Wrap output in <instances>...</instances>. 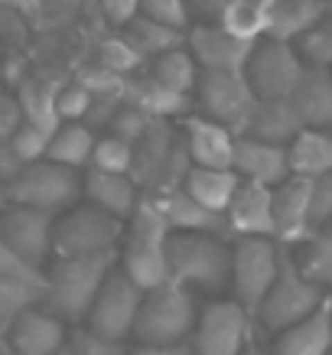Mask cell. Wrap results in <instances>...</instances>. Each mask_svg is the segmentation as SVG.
Returning <instances> with one entry per match:
<instances>
[{
	"label": "cell",
	"mask_w": 332,
	"mask_h": 355,
	"mask_svg": "<svg viewBox=\"0 0 332 355\" xmlns=\"http://www.w3.org/2000/svg\"><path fill=\"white\" fill-rule=\"evenodd\" d=\"M118 268V251L82 254V258H53L43 274V306L65 326L85 323L107 274Z\"/></svg>",
	"instance_id": "6da1fadb"
},
{
	"label": "cell",
	"mask_w": 332,
	"mask_h": 355,
	"mask_svg": "<svg viewBox=\"0 0 332 355\" xmlns=\"http://www.w3.org/2000/svg\"><path fill=\"white\" fill-rule=\"evenodd\" d=\"M166 274L189 293H205L209 300L228 293L231 280V241L222 235L170 232L166 238Z\"/></svg>",
	"instance_id": "7a4b0ae2"
},
{
	"label": "cell",
	"mask_w": 332,
	"mask_h": 355,
	"mask_svg": "<svg viewBox=\"0 0 332 355\" xmlns=\"http://www.w3.org/2000/svg\"><path fill=\"white\" fill-rule=\"evenodd\" d=\"M166 238L170 228L153 209L147 196H140L134 216L124 222V235L118 245V270L140 291H153L170 280L166 274Z\"/></svg>",
	"instance_id": "3957f363"
},
{
	"label": "cell",
	"mask_w": 332,
	"mask_h": 355,
	"mask_svg": "<svg viewBox=\"0 0 332 355\" xmlns=\"http://www.w3.org/2000/svg\"><path fill=\"white\" fill-rule=\"evenodd\" d=\"M195 316H199L195 293L166 280L153 291H143L130 336L137 339V345H186L193 336Z\"/></svg>",
	"instance_id": "277c9868"
},
{
	"label": "cell",
	"mask_w": 332,
	"mask_h": 355,
	"mask_svg": "<svg viewBox=\"0 0 332 355\" xmlns=\"http://www.w3.org/2000/svg\"><path fill=\"white\" fill-rule=\"evenodd\" d=\"M322 300H326L322 287H316L310 277H303V270L297 268L290 248H283L277 277L270 284L268 297L257 306L254 320L264 326L270 336H277V333H283V329H290V326H297L300 320H306L310 313H316L322 306Z\"/></svg>",
	"instance_id": "5b68a950"
},
{
	"label": "cell",
	"mask_w": 332,
	"mask_h": 355,
	"mask_svg": "<svg viewBox=\"0 0 332 355\" xmlns=\"http://www.w3.org/2000/svg\"><path fill=\"white\" fill-rule=\"evenodd\" d=\"M78 202H82V173L59 166L53 160L30 163L17 173L13 183H7V205L62 216Z\"/></svg>",
	"instance_id": "8992f818"
},
{
	"label": "cell",
	"mask_w": 332,
	"mask_h": 355,
	"mask_svg": "<svg viewBox=\"0 0 332 355\" xmlns=\"http://www.w3.org/2000/svg\"><path fill=\"white\" fill-rule=\"evenodd\" d=\"M283 248L274 238H231V300L254 320L261 300L268 297L270 284L280 270Z\"/></svg>",
	"instance_id": "52a82bcc"
},
{
	"label": "cell",
	"mask_w": 332,
	"mask_h": 355,
	"mask_svg": "<svg viewBox=\"0 0 332 355\" xmlns=\"http://www.w3.org/2000/svg\"><path fill=\"white\" fill-rule=\"evenodd\" d=\"M124 222L88 202L72 205L69 212L55 216L53 225V258H82V254H105L118 251Z\"/></svg>",
	"instance_id": "ba28073f"
},
{
	"label": "cell",
	"mask_w": 332,
	"mask_h": 355,
	"mask_svg": "<svg viewBox=\"0 0 332 355\" xmlns=\"http://www.w3.org/2000/svg\"><path fill=\"white\" fill-rule=\"evenodd\" d=\"M306 62L300 59L297 46L277 40H257L245 65V82L257 101H287L300 82Z\"/></svg>",
	"instance_id": "9c48e42d"
},
{
	"label": "cell",
	"mask_w": 332,
	"mask_h": 355,
	"mask_svg": "<svg viewBox=\"0 0 332 355\" xmlns=\"http://www.w3.org/2000/svg\"><path fill=\"white\" fill-rule=\"evenodd\" d=\"M251 336V316L231 297H215L199 306L189 349L193 355H241Z\"/></svg>",
	"instance_id": "30bf717a"
},
{
	"label": "cell",
	"mask_w": 332,
	"mask_h": 355,
	"mask_svg": "<svg viewBox=\"0 0 332 355\" xmlns=\"http://www.w3.org/2000/svg\"><path fill=\"white\" fill-rule=\"evenodd\" d=\"M254 101L257 98L247 88L245 76H235V72H199V82H195L193 92V105L199 108L195 114L228 128L235 137L245 128Z\"/></svg>",
	"instance_id": "8fae6325"
},
{
	"label": "cell",
	"mask_w": 332,
	"mask_h": 355,
	"mask_svg": "<svg viewBox=\"0 0 332 355\" xmlns=\"http://www.w3.org/2000/svg\"><path fill=\"white\" fill-rule=\"evenodd\" d=\"M140 291L137 284H130L118 268L107 274V280L101 284L95 303L85 316V329L88 333L101 336V339H111V343H128L130 333H134V320H137L140 310Z\"/></svg>",
	"instance_id": "7c38bea8"
},
{
	"label": "cell",
	"mask_w": 332,
	"mask_h": 355,
	"mask_svg": "<svg viewBox=\"0 0 332 355\" xmlns=\"http://www.w3.org/2000/svg\"><path fill=\"white\" fill-rule=\"evenodd\" d=\"M53 225L55 216L23 209V205H7L0 212V241L10 248V254L20 264L36 274H46L53 261Z\"/></svg>",
	"instance_id": "4fadbf2b"
},
{
	"label": "cell",
	"mask_w": 332,
	"mask_h": 355,
	"mask_svg": "<svg viewBox=\"0 0 332 355\" xmlns=\"http://www.w3.org/2000/svg\"><path fill=\"white\" fill-rule=\"evenodd\" d=\"M186 49L195 59L199 72H235V76H245L247 55H251L254 43L235 40L231 33H225L215 23V26H189L186 30Z\"/></svg>",
	"instance_id": "5bb4252c"
},
{
	"label": "cell",
	"mask_w": 332,
	"mask_h": 355,
	"mask_svg": "<svg viewBox=\"0 0 332 355\" xmlns=\"http://www.w3.org/2000/svg\"><path fill=\"white\" fill-rule=\"evenodd\" d=\"M270 212H274V241L283 248L303 245L310 235V180L287 176L270 189Z\"/></svg>",
	"instance_id": "9a60e30c"
},
{
	"label": "cell",
	"mask_w": 332,
	"mask_h": 355,
	"mask_svg": "<svg viewBox=\"0 0 332 355\" xmlns=\"http://www.w3.org/2000/svg\"><path fill=\"white\" fill-rule=\"evenodd\" d=\"M182 147L189 153L193 166L202 170H231V153H235V134L202 114H186L180 121Z\"/></svg>",
	"instance_id": "2e32d148"
},
{
	"label": "cell",
	"mask_w": 332,
	"mask_h": 355,
	"mask_svg": "<svg viewBox=\"0 0 332 355\" xmlns=\"http://www.w3.org/2000/svg\"><path fill=\"white\" fill-rule=\"evenodd\" d=\"M3 339L20 355H59L69 343V326L40 303V306L20 313Z\"/></svg>",
	"instance_id": "e0dca14e"
},
{
	"label": "cell",
	"mask_w": 332,
	"mask_h": 355,
	"mask_svg": "<svg viewBox=\"0 0 332 355\" xmlns=\"http://www.w3.org/2000/svg\"><path fill=\"white\" fill-rule=\"evenodd\" d=\"M231 173L245 183L257 186H280L290 176L287 166V147L277 144H264V140L235 137V153H231Z\"/></svg>",
	"instance_id": "ac0fdd59"
},
{
	"label": "cell",
	"mask_w": 332,
	"mask_h": 355,
	"mask_svg": "<svg viewBox=\"0 0 332 355\" xmlns=\"http://www.w3.org/2000/svg\"><path fill=\"white\" fill-rule=\"evenodd\" d=\"M225 225L228 238H274V212H270L268 186L241 180L225 209Z\"/></svg>",
	"instance_id": "d6986e66"
},
{
	"label": "cell",
	"mask_w": 332,
	"mask_h": 355,
	"mask_svg": "<svg viewBox=\"0 0 332 355\" xmlns=\"http://www.w3.org/2000/svg\"><path fill=\"white\" fill-rule=\"evenodd\" d=\"M153 202V209L163 216L166 228L170 232H195V235H222L228 238V225H225V216H215L209 209L189 199L182 189H170V193H160V196H147ZM231 241V238H228Z\"/></svg>",
	"instance_id": "ffe728a7"
},
{
	"label": "cell",
	"mask_w": 332,
	"mask_h": 355,
	"mask_svg": "<svg viewBox=\"0 0 332 355\" xmlns=\"http://www.w3.org/2000/svg\"><path fill=\"white\" fill-rule=\"evenodd\" d=\"M290 105H293L303 128L332 134V69L306 65L293 95H290Z\"/></svg>",
	"instance_id": "44dd1931"
},
{
	"label": "cell",
	"mask_w": 332,
	"mask_h": 355,
	"mask_svg": "<svg viewBox=\"0 0 332 355\" xmlns=\"http://www.w3.org/2000/svg\"><path fill=\"white\" fill-rule=\"evenodd\" d=\"M332 352V297L297 326L274 336L270 355H329Z\"/></svg>",
	"instance_id": "7402d4cb"
},
{
	"label": "cell",
	"mask_w": 332,
	"mask_h": 355,
	"mask_svg": "<svg viewBox=\"0 0 332 355\" xmlns=\"http://www.w3.org/2000/svg\"><path fill=\"white\" fill-rule=\"evenodd\" d=\"M82 202L95 205L118 222H128L140 202V189L130 176H111V173H82Z\"/></svg>",
	"instance_id": "603a6c76"
},
{
	"label": "cell",
	"mask_w": 332,
	"mask_h": 355,
	"mask_svg": "<svg viewBox=\"0 0 332 355\" xmlns=\"http://www.w3.org/2000/svg\"><path fill=\"white\" fill-rule=\"evenodd\" d=\"M124 101L140 108L147 118L153 121H170V118H186V114H193V98L180 95V92H173V88L160 85L150 72H137V76H130L124 82Z\"/></svg>",
	"instance_id": "cb8c5ba5"
},
{
	"label": "cell",
	"mask_w": 332,
	"mask_h": 355,
	"mask_svg": "<svg viewBox=\"0 0 332 355\" xmlns=\"http://www.w3.org/2000/svg\"><path fill=\"white\" fill-rule=\"evenodd\" d=\"M303 130L300 118L293 105L287 101H254V108L247 114L245 128L238 137H251V140H264V144H277V147H287L290 140Z\"/></svg>",
	"instance_id": "d4e9b609"
},
{
	"label": "cell",
	"mask_w": 332,
	"mask_h": 355,
	"mask_svg": "<svg viewBox=\"0 0 332 355\" xmlns=\"http://www.w3.org/2000/svg\"><path fill=\"white\" fill-rule=\"evenodd\" d=\"M322 17H326V10H322L320 0H274L264 40L297 46Z\"/></svg>",
	"instance_id": "484cf974"
},
{
	"label": "cell",
	"mask_w": 332,
	"mask_h": 355,
	"mask_svg": "<svg viewBox=\"0 0 332 355\" xmlns=\"http://www.w3.org/2000/svg\"><path fill=\"white\" fill-rule=\"evenodd\" d=\"M287 166L290 176H300V180H316L332 173V134L303 128L287 144Z\"/></svg>",
	"instance_id": "4316f807"
},
{
	"label": "cell",
	"mask_w": 332,
	"mask_h": 355,
	"mask_svg": "<svg viewBox=\"0 0 332 355\" xmlns=\"http://www.w3.org/2000/svg\"><path fill=\"white\" fill-rule=\"evenodd\" d=\"M238 180L231 170H202V166H189L186 180H182V193L195 199V202L215 212V216H225L228 202L238 189Z\"/></svg>",
	"instance_id": "83f0119b"
},
{
	"label": "cell",
	"mask_w": 332,
	"mask_h": 355,
	"mask_svg": "<svg viewBox=\"0 0 332 355\" xmlns=\"http://www.w3.org/2000/svg\"><path fill=\"white\" fill-rule=\"evenodd\" d=\"M98 134L88 130L85 124H59L49 137V147H46V160L59 163V166H69L76 173H85L91 166V153H95Z\"/></svg>",
	"instance_id": "f1b7e54d"
},
{
	"label": "cell",
	"mask_w": 332,
	"mask_h": 355,
	"mask_svg": "<svg viewBox=\"0 0 332 355\" xmlns=\"http://www.w3.org/2000/svg\"><path fill=\"white\" fill-rule=\"evenodd\" d=\"M121 36L128 40V46L147 65H150L153 59H160V55H166V53H173V49L186 46V33L182 30H173V26H163V23H153V20H147V17L130 20L128 26L121 30Z\"/></svg>",
	"instance_id": "f546056e"
},
{
	"label": "cell",
	"mask_w": 332,
	"mask_h": 355,
	"mask_svg": "<svg viewBox=\"0 0 332 355\" xmlns=\"http://www.w3.org/2000/svg\"><path fill=\"white\" fill-rule=\"evenodd\" d=\"M55 88L59 85H49L43 78H33L26 76L20 85L13 88V98H17V105L23 111V121L33 124V128H40L43 134L53 137V130L62 124L59 114H55Z\"/></svg>",
	"instance_id": "4dcf8cb0"
},
{
	"label": "cell",
	"mask_w": 332,
	"mask_h": 355,
	"mask_svg": "<svg viewBox=\"0 0 332 355\" xmlns=\"http://www.w3.org/2000/svg\"><path fill=\"white\" fill-rule=\"evenodd\" d=\"M274 10V0H225L222 10V30L231 33L235 40L245 43H257L268 33V20Z\"/></svg>",
	"instance_id": "1f68e13d"
},
{
	"label": "cell",
	"mask_w": 332,
	"mask_h": 355,
	"mask_svg": "<svg viewBox=\"0 0 332 355\" xmlns=\"http://www.w3.org/2000/svg\"><path fill=\"white\" fill-rule=\"evenodd\" d=\"M297 268L303 270V277H310L316 287H332V222L316 228L297 251Z\"/></svg>",
	"instance_id": "d6a6232c"
},
{
	"label": "cell",
	"mask_w": 332,
	"mask_h": 355,
	"mask_svg": "<svg viewBox=\"0 0 332 355\" xmlns=\"http://www.w3.org/2000/svg\"><path fill=\"white\" fill-rule=\"evenodd\" d=\"M43 303V280L0 277V336H7L17 316Z\"/></svg>",
	"instance_id": "836d02e7"
},
{
	"label": "cell",
	"mask_w": 332,
	"mask_h": 355,
	"mask_svg": "<svg viewBox=\"0 0 332 355\" xmlns=\"http://www.w3.org/2000/svg\"><path fill=\"white\" fill-rule=\"evenodd\" d=\"M147 72H150L160 85L173 88V92H180V95H186V98H193L195 82H199V65H195V59L189 55L186 46L160 55V59H153Z\"/></svg>",
	"instance_id": "e575fe53"
},
{
	"label": "cell",
	"mask_w": 332,
	"mask_h": 355,
	"mask_svg": "<svg viewBox=\"0 0 332 355\" xmlns=\"http://www.w3.org/2000/svg\"><path fill=\"white\" fill-rule=\"evenodd\" d=\"M130 166H134V147L121 137H98L95 153H91V166L88 170L95 173H111V176H130Z\"/></svg>",
	"instance_id": "d590c367"
},
{
	"label": "cell",
	"mask_w": 332,
	"mask_h": 355,
	"mask_svg": "<svg viewBox=\"0 0 332 355\" xmlns=\"http://www.w3.org/2000/svg\"><path fill=\"white\" fill-rule=\"evenodd\" d=\"M101 69H107L111 76H118V78H130V76H137L140 69H143V59H140L134 49L128 46V40L124 36H111V40H105V43L98 46V59H95Z\"/></svg>",
	"instance_id": "8d00e7d4"
},
{
	"label": "cell",
	"mask_w": 332,
	"mask_h": 355,
	"mask_svg": "<svg viewBox=\"0 0 332 355\" xmlns=\"http://www.w3.org/2000/svg\"><path fill=\"white\" fill-rule=\"evenodd\" d=\"M297 53L306 65H316V69H332V20L322 17L316 26H313L300 43H297Z\"/></svg>",
	"instance_id": "74e56055"
},
{
	"label": "cell",
	"mask_w": 332,
	"mask_h": 355,
	"mask_svg": "<svg viewBox=\"0 0 332 355\" xmlns=\"http://www.w3.org/2000/svg\"><path fill=\"white\" fill-rule=\"evenodd\" d=\"M0 46H3V53L10 55L23 53L30 46V20H26L23 7L0 3Z\"/></svg>",
	"instance_id": "f35d334b"
},
{
	"label": "cell",
	"mask_w": 332,
	"mask_h": 355,
	"mask_svg": "<svg viewBox=\"0 0 332 355\" xmlns=\"http://www.w3.org/2000/svg\"><path fill=\"white\" fill-rule=\"evenodd\" d=\"M91 101L95 98L88 95L78 82H65V85L55 88V114H59L62 124H82L88 108H91Z\"/></svg>",
	"instance_id": "ab89813d"
},
{
	"label": "cell",
	"mask_w": 332,
	"mask_h": 355,
	"mask_svg": "<svg viewBox=\"0 0 332 355\" xmlns=\"http://www.w3.org/2000/svg\"><path fill=\"white\" fill-rule=\"evenodd\" d=\"M153 118H147L140 108H134V105H128V101H121V108L114 111V118H111V124H107V134L111 137H121V140H128L130 147L137 144L147 130H150Z\"/></svg>",
	"instance_id": "60d3db41"
},
{
	"label": "cell",
	"mask_w": 332,
	"mask_h": 355,
	"mask_svg": "<svg viewBox=\"0 0 332 355\" xmlns=\"http://www.w3.org/2000/svg\"><path fill=\"white\" fill-rule=\"evenodd\" d=\"M65 352L69 355H128V343H111V339H101V336L88 333L85 326H76L69 329V343H65Z\"/></svg>",
	"instance_id": "b9f144b4"
},
{
	"label": "cell",
	"mask_w": 332,
	"mask_h": 355,
	"mask_svg": "<svg viewBox=\"0 0 332 355\" xmlns=\"http://www.w3.org/2000/svg\"><path fill=\"white\" fill-rule=\"evenodd\" d=\"M72 82H78L91 98H124V82H128V78L111 76L107 69H101L98 62H91V65H85Z\"/></svg>",
	"instance_id": "7bdbcfd3"
},
{
	"label": "cell",
	"mask_w": 332,
	"mask_h": 355,
	"mask_svg": "<svg viewBox=\"0 0 332 355\" xmlns=\"http://www.w3.org/2000/svg\"><path fill=\"white\" fill-rule=\"evenodd\" d=\"M10 147H13V153H17V160H20L23 166H30V163L46 160L49 134H43L40 128H33V124H26V121H23V128L10 137Z\"/></svg>",
	"instance_id": "ee69618b"
},
{
	"label": "cell",
	"mask_w": 332,
	"mask_h": 355,
	"mask_svg": "<svg viewBox=\"0 0 332 355\" xmlns=\"http://www.w3.org/2000/svg\"><path fill=\"white\" fill-rule=\"evenodd\" d=\"M306 218H310V235L332 222V173L310 180V216Z\"/></svg>",
	"instance_id": "f6af8a7d"
},
{
	"label": "cell",
	"mask_w": 332,
	"mask_h": 355,
	"mask_svg": "<svg viewBox=\"0 0 332 355\" xmlns=\"http://www.w3.org/2000/svg\"><path fill=\"white\" fill-rule=\"evenodd\" d=\"M140 17H147L153 23L173 26V30H189L186 10H182V0H140Z\"/></svg>",
	"instance_id": "bcb514c9"
},
{
	"label": "cell",
	"mask_w": 332,
	"mask_h": 355,
	"mask_svg": "<svg viewBox=\"0 0 332 355\" xmlns=\"http://www.w3.org/2000/svg\"><path fill=\"white\" fill-rule=\"evenodd\" d=\"M182 10H186L189 26H215L222 23L225 0H182Z\"/></svg>",
	"instance_id": "7dc6e473"
},
{
	"label": "cell",
	"mask_w": 332,
	"mask_h": 355,
	"mask_svg": "<svg viewBox=\"0 0 332 355\" xmlns=\"http://www.w3.org/2000/svg\"><path fill=\"white\" fill-rule=\"evenodd\" d=\"M101 13L111 26L124 30L130 20L140 17V0H101Z\"/></svg>",
	"instance_id": "c3c4849f"
},
{
	"label": "cell",
	"mask_w": 332,
	"mask_h": 355,
	"mask_svg": "<svg viewBox=\"0 0 332 355\" xmlns=\"http://www.w3.org/2000/svg\"><path fill=\"white\" fill-rule=\"evenodd\" d=\"M20 128H23L20 105H17L13 92H3V95H0V140H10Z\"/></svg>",
	"instance_id": "681fc988"
},
{
	"label": "cell",
	"mask_w": 332,
	"mask_h": 355,
	"mask_svg": "<svg viewBox=\"0 0 332 355\" xmlns=\"http://www.w3.org/2000/svg\"><path fill=\"white\" fill-rule=\"evenodd\" d=\"M0 277H30V280H46L43 274H36V270H30L26 264H20V261L10 254V248L0 241Z\"/></svg>",
	"instance_id": "f907efd6"
},
{
	"label": "cell",
	"mask_w": 332,
	"mask_h": 355,
	"mask_svg": "<svg viewBox=\"0 0 332 355\" xmlns=\"http://www.w3.org/2000/svg\"><path fill=\"white\" fill-rule=\"evenodd\" d=\"M20 170H23V163L17 160V153H13L10 140H0V183H3V186L13 183Z\"/></svg>",
	"instance_id": "816d5d0a"
},
{
	"label": "cell",
	"mask_w": 332,
	"mask_h": 355,
	"mask_svg": "<svg viewBox=\"0 0 332 355\" xmlns=\"http://www.w3.org/2000/svg\"><path fill=\"white\" fill-rule=\"evenodd\" d=\"M128 355H193L189 343L186 345H134Z\"/></svg>",
	"instance_id": "f5cc1de1"
},
{
	"label": "cell",
	"mask_w": 332,
	"mask_h": 355,
	"mask_svg": "<svg viewBox=\"0 0 332 355\" xmlns=\"http://www.w3.org/2000/svg\"><path fill=\"white\" fill-rule=\"evenodd\" d=\"M0 355H20V352H17V349H13V345L7 343L3 336H0Z\"/></svg>",
	"instance_id": "db71d44e"
},
{
	"label": "cell",
	"mask_w": 332,
	"mask_h": 355,
	"mask_svg": "<svg viewBox=\"0 0 332 355\" xmlns=\"http://www.w3.org/2000/svg\"><path fill=\"white\" fill-rule=\"evenodd\" d=\"M3 209H7V186L0 183V212H3Z\"/></svg>",
	"instance_id": "11a10c76"
},
{
	"label": "cell",
	"mask_w": 332,
	"mask_h": 355,
	"mask_svg": "<svg viewBox=\"0 0 332 355\" xmlns=\"http://www.w3.org/2000/svg\"><path fill=\"white\" fill-rule=\"evenodd\" d=\"M320 3H322V10H326V17L332 20V0H320Z\"/></svg>",
	"instance_id": "9f6ffc18"
},
{
	"label": "cell",
	"mask_w": 332,
	"mask_h": 355,
	"mask_svg": "<svg viewBox=\"0 0 332 355\" xmlns=\"http://www.w3.org/2000/svg\"><path fill=\"white\" fill-rule=\"evenodd\" d=\"M0 3H7V7H23V3H30V0H0Z\"/></svg>",
	"instance_id": "6f0895ef"
},
{
	"label": "cell",
	"mask_w": 332,
	"mask_h": 355,
	"mask_svg": "<svg viewBox=\"0 0 332 355\" xmlns=\"http://www.w3.org/2000/svg\"><path fill=\"white\" fill-rule=\"evenodd\" d=\"M3 55H7V53H3V46H0V62H3Z\"/></svg>",
	"instance_id": "680465c9"
},
{
	"label": "cell",
	"mask_w": 332,
	"mask_h": 355,
	"mask_svg": "<svg viewBox=\"0 0 332 355\" xmlns=\"http://www.w3.org/2000/svg\"><path fill=\"white\" fill-rule=\"evenodd\" d=\"M3 92H7V88H3V82H0V95H3Z\"/></svg>",
	"instance_id": "91938a15"
},
{
	"label": "cell",
	"mask_w": 332,
	"mask_h": 355,
	"mask_svg": "<svg viewBox=\"0 0 332 355\" xmlns=\"http://www.w3.org/2000/svg\"><path fill=\"white\" fill-rule=\"evenodd\" d=\"M59 355H69V352H65V349H62V352H59Z\"/></svg>",
	"instance_id": "94428289"
},
{
	"label": "cell",
	"mask_w": 332,
	"mask_h": 355,
	"mask_svg": "<svg viewBox=\"0 0 332 355\" xmlns=\"http://www.w3.org/2000/svg\"><path fill=\"white\" fill-rule=\"evenodd\" d=\"M257 355H264V352H257Z\"/></svg>",
	"instance_id": "6125c7cd"
}]
</instances>
